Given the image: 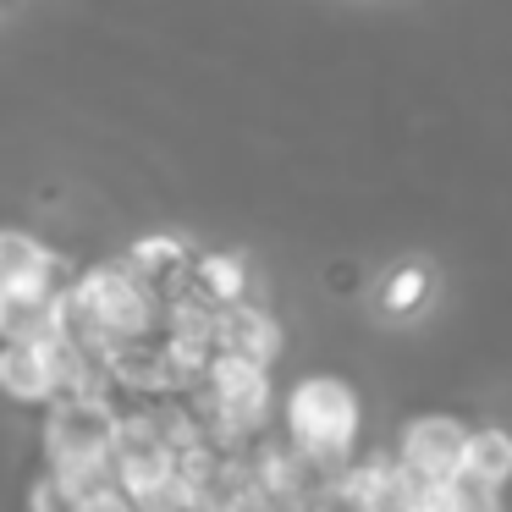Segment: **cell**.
Here are the masks:
<instances>
[{
	"instance_id": "6da1fadb",
	"label": "cell",
	"mask_w": 512,
	"mask_h": 512,
	"mask_svg": "<svg viewBox=\"0 0 512 512\" xmlns=\"http://www.w3.org/2000/svg\"><path fill=\"white\" fill-rule=\"evenodd\" d=\"M358 430H364V402L342 375H303L287 391V435L303 457L325 468H347Z\"/></svg>"
},
{
	"instance_id": "7a4b0ae2",
	"label": "cell",
	"mask_w": 512,
	"mask_h": 512,
	"mask_svg": "<svg viewBox=\"0 0 512 512\" xmlns=\"http://www.w3.org/2000/svg\"><path fill=\"white\" fill-rule=\"evenodd\" d=\"M78 298L111 336H160L166 331V292L149 276H138L133 259H105L78 276Z\"/></svg>"
},
{
	"instance_id": "3957f363",
	"label": "cell",
	"mask_w": 512,
	"mask_h": 512,
	"mask_svg": "<svg viewBox=\"0 0 512 512\" xmlns=\"http://www.w3.org/2000/svg\"><path fill=\"white\" fill-rule=\"evenodd\" d=\"M122 408L111 397H61L45 419V452L50 457H111Z\"/></svg>"
},
{
	"instance_id": "277c9868",
	"label": "cell",
	"mask_w": 512,
	"mask_h": 512,
	"mask_svg": "<svg viewBox=\"0 0 512 512\" xmlns=\"http://www.w3.org/2000/svg\"><path fill=\"white\" fill-rule=\"evenodd\" d=\"M193 391H199V397H210L215 408H226V413H237V419H248L254 430H265L270 402H276V386H270V364H259V358L237 353V347H221V353H215V364L204 369V380H199Z\"/></svg>"
},
{
	"instance_id": "5b68a950",
	"label": "cell",
	"mask_w": 512,
	"mask_h": 512,
	"mask_svg": "<svg viewBox=\"0 0 512 512\" xmlns=\"http://www.w3.org/2000/svg\"><path fill=\"white\" fill-rule=\"evenodd\" d=\"M397 452L419 479H452L468 452V424L452 419V413H419V419L402 424Z\"/></svg>"
},
{
	"instance_id": "8992f818",
	"label": "cell",
	"mask_w": 512,
	"mask_h": 512,
	"mask_svg": "<svg viewBox=\"0 0 512 512\" xmlns=\"http://www.w3.org/2000/svg\"><path fill=\"white\" fill-rule=\"evenodd\" d=\"M0 386L23 408H50L56 402V375H50V358H45L39 336L34 342H6V353H0Z\"/></svg>"
},
{
	"instance_id": "52a82bcc",
	"label": "cell",
	"mask_w": 512,
	"mask_h": 512,
	"mask_svg": "<svg viewBox=\"0 0 512 512\" xmlns=\"http://www.w3.org/2000/svg\"><path fill=\"white\" fill-rule=\"evenodd\" d=\"M221 347H237V353L259 358V364H276L287 336H281V320L259 303H226L221 309Z\"/></svg>"
},
{
	"instance_id": "ba28073f",
	"label": "cell",
	"mask_w": 512,
	"mask_h": 512,
	"mask_svg": "<svg viewBox=\"0 0 512 512\" xmlns=\"http://www.w3.org/2000/svg\"><path fill=\"white\" fill-rule=\"evenodd\" d=\"M83 270H72L61 254H50L45 243H34L28 232L0 237V281H50V287H78Z\"/></svg>"
},
{
	"instance_id": "9c48e42d",
	"label": "cell",
	"mask_w": 512,
	"mask_h": 512,
	"mask_svg": "<svg viewBox=\"0 0 512 512\" xmlns=\"http://www.w3.org/2000/svg\"><path fill=\"white\" fill-rule=\"evenodd\" d=\"M127 259H133L138 276H149L160 292H166V298L193 281V254H188V243H182V237H166V232L138 237V243L127 248Z\"/></svg>"
},
{
	"instance_id": "30bf717a",
	"label": "cell",
	"mask_w": 512,
	"mask_h": 512,
	"mask_svg": "<svg viewBox=\"0 0 512 512\" xmlns=\"http://www.w3.org/2000/svg\"><path fill=\"white\" fill-rule=\"evenodd\" d=\"M430 292H435L430 265H419V259L391 265L386 276L375 281V314H380V320H413V314L430 303Z\"/></svg>"
},
{
	"instance_id": "8fae6325",
	"label": "cell",
	"mask_w": 512,
	"mask_h": 512,
	"mask_svg": "<svg viewBox=\"0 0 512 512\" xmlns=\"http://www.w3.org/2000/svg\"><path fill=\"white\" fill-rule=\"evenodd\" d=\"M193 287H199L204 298H215L221 309H226V303H243L248 298V259L232 254V248L199 254V259H193Z\"/></svg>"
},
{
	"instance_id": "7c38bea8",
	"label": "cell",
	"mask_w": 512,
	"mask_h": 512,
	"mask_svg": "<svg viewBox=\"0 0 512 512\" xmlns=\"http://www.w3.org/2000/svg\"><path fill=\"white\" fill-rule=\"evenodd\" d=\"M463 468L479 474V479H490V485H507L512 479V430H501V424H479V430H468Z\"/></svg>"
},
{
	"instance_id": "4fadbf2b",
	"label": "cell",
	"mask_w": 512,
	"mask_h": 512,
	"mask_svg": "<svg viewBox=\"0 0 512 512\" xmlns=\"http://www.w3.org/2000/svg\"><path fill=\"white\" fill-rule=\"evenodd\" d=\"M358 281H364V270H358V265H347V259H336V265H331V287H358Z\"/></svg>"
}]
</instances>
